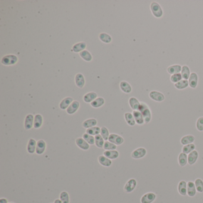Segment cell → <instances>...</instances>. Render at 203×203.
I'll return each mask as SVG.
<instances>
[{
    "mask_svg": "<svg viewBox=\"0 0 203 203\" xmlns=\"http://www.w3.org/2000/svg\"><path fill=\"white\" fill-rule=\"evenodd\" d=\"M143 114V116L145 123L148 124L150 122L151 118H152V114L151 110L149 107V106L145 103H141L140 107L138 110Z\"/></svg>",
    "mask_w": 203,
    "mask_h": 203,
    "instance_id": "1",
    "label": "cell"
},
{
    "mask_svg": "<svg viewBox=\"0 0 203 203\" xmlns=\"http://www.w3.org/2000/svg\"><path fill=\"white\" fill-rule=\"evenodd\" d=\"M150 10L151 13L155 18H161L163 16V10L161 5L157 2L153 1L150 4Z\"/></svg>",
    "mask_w": 203,
    "mask_h": 203,
    "instance_id": "2",
    "label": "cell"
},
{
    "mask_svg": "<svg viewBox=\"0 0 203 203\" xmlns=\"http://www.w3.org/2000/svg\"><path fill=\"white\" fill-rule=\"evenodd\" d=\"M19 59L16 55L7 54L3 56L1 59V63L4 66H13L17 64Z\"/></svg>",
    "mask_w": 203,
    "mask_h": 203,
    "instance_id": "3",
    "label": "cell"
},
{
    "mask_svg": "<svg viewBox=\"0 0 203 203\" xmlns=\"http://www.w3.org/2000/svg\"><path fill=\"white\" fill-rule=\"evenodd\" d=\"M149 97L153 101L156 102H162L165 100V95L159 91H151L149 93Z\"/></svg>",
    "mask_w": 203,
    "mask_h": 203,
    "instance_id": "4",
    "label": "cell"
},
{
    "mask_svg": "<svg viewBox=\"0 0 203 203\" xmlns=\"http://www.w3.org/2000/svg\"><path fill=\"white\" fill-rule=\"evenodd\" d=\"M147 153V150L143 147H140L132 151L131 157L134 159H140L144 157Z\"/></svg>",
    "mask_w": 203,
    "mask_h": 203,
    "instance_id": "5",
    "label": "cell"
},
{
    "mask_svg": "<svg viewBox=\"0 0 203 203\" xmlns=\"http://www.w3.org/2000/svg\"><path fill=\"white\" fill-rule=\"evenodd\" d=\"M35 116L32 114H27L24 119V127L26 130H31L34 127Z\"/></svg>",
    "mask_w": 203,
    "mask_h": 203,
    "instance_id": "6",
    "label": "cell"
},
{
    "mask_svg": "<svg viewBox=\"0 0 203 203\" xmlns=\"http://www.w3.org/2000/svg\"><path fill=\"white\" fill-rule=\"evenodd\" d=\"M108 141L116 145H120L124 143V138L118 134L111 133L110 135Z\"/></svg>",
    "mask_w": 203,
    "mask_h": 203,
    "instance_id": "7",
    "label": "cell"
},
{
    "mask_svg": "<svg viewBox=\"0 0 203 203\" xmlns=\"http://www.w3.org/2000/svg\"><path fill=\"white\" fill-rule=\"evenodd\" d=\"M137 185V182L136 179L132 178L130 179L125 184L124 187V191L126 193H130L133 191Z\"/></svg>",
    "mask_w": 203,
    "mask_h": 203,
    "instance_id": "8",
    "label": "cell"
},
{
    "mask_svg": "<svg viewBox=\"0 0 203 203\" xmlns=\"http://www.w3.org/2000/svg\"><path fill=\"white\" fill-rule=\"evenodd\" d=\"M189 86L192 89H195L198 83V76L197 73L192 72L188 79Z\"/></svg>",
    "mask_w": 203,
    "mask_h": 203,
    "instance_id": "9",
    "label": "cell"
},
{
    "mask_svg": "<svg viewBox=\"0 0 203 203\" xmlns=\"http://www.w3.org/2000/svg\"><path fill=\"white\" fill-rule=\"evenodd\" d=\"M156 199V195L153 192H148L144 194L141 198V203H152Z\"/></svg>",
    "mask_w": 203,
    "mask_h": 203,
    "instance_id": "10",
    "label": "cell"
},
{
    "mask_svg": "<svg viewBox=\"0 0 203 203\" xmlns=\"http://www.w3.org/2000/svg\"><path fill=\"white\" fill-rule=\"evenodd\" d=\"M46 143L43 140H40L37 141L36 143V154L38 155L42 154L46 150Z\"/></svg>",
    "mask_w": 203,
    "mask_h": 203,
    "instance_id": "11",
    "label": "cell"
},
{
    "mask_svg": "<svg viewBox=\"0 0 203 203\" xmlns=\"http://www.w3.org/2000/svg\"><path fill=\"white\" fill-rule=\"evenodd\" d=\"M74 82L76 85L80 89L84 88L85 84V79L83 74L79 73H77L74 78Z\"/></svg>",
    "mask_w": 203,
    "mask_h": 203,
    "instance_id": "12",
    "label": "cell"
},
{
    "mask_svg": "<svg viewBox=\"0 0 203 203\" xmlns=\"http://www.w3.org/2000/svg\"><path fill=\"white\" fill-rule=\"evenodd\" d=\"M75 143L80 149L85 151L88 150L90 147V145L83 138H78L75 140Z\"/></svg>",
    "mask_w": 203,
    "mask_h": 203,
    "instance_id": "13",
    "label": "cell"
},
{
    "mask_svg": "<svg viewBox=\"0 0 203 203\" xmlns=\"http://www.w3.org/2000/svg\"><path fill=\"white\" fill-rule=\"evenodd\" d=\"M80 107V103L78 101H73L70 106L67 108L66 112L68 114L72 115L74 114L79 110Z\"/></svg>",
    "mask_w": 203,
    "mask_h": 203,
    "instance_id": "14",
    "label": "cell"
},
{
    "mask_svg": "<svg viewBox=\"0 0 203 203\" xmlns=\"http://www.w3.org/2000/svg\"><path fill=\"white\" fill-rule=\"evenodd\" d=\"M73 101V99L72 97H70V96L66 97L61 101L60 104H59V107L61 110H67V108L70 106V105L72 104Z\"/></svg>",
    "mask_w": 203,
    "mask_h": 203,
    "instance_id": "15",
    "label": "cell"
},
{
    "mask_svg": "<svg viewBox=\"0 0 203 203\" xmlns=\"http://www.w3.org/2000/svg\"><path fill=\"white\" fill-rule=\"evenodd\" d=\"M86 44L85 42H80L74 44L72 47V51L75 53H80L86 49Z\"/></svg>",
    "mask_w": 203,
    "mask_h": 203,
    "instance_id": "16",
    "label": "cell"
},
{
    "mask_svg": "<svg viewBox=\"0 0 203 203\" xmlns=\"http://www.w3.org/2000/svg\"><path fill=\"white\" fill-rule=\"evenodd\" d=\"M36 140L33 138L29 140L27 145V151L29 154H33L36 152Z\"/></svg>",
    "mask_w": 203,
    "mask_h": 203,
    "instance_id": "17",
    "label": "cell"
},
{
    "mask_svg": "<svg viewBox=\"0 0 203 203\" xmlns=\"http://www.w3.org/2000/svg\"><path fill=\"white\" fill-rule=\"evenodd\" d=\"M198 153L197 150H194L188 155V163L190 166L194 165L198 158Z\"/></svg>",
    "mask_w": 203,
    "mask_h": 203,
    "instance_id": "18",
    "label": "cell"
},
{
    "mask_svg": "<svg viewBox=\"0 0 203 203\" xmlns=\"http://www.w3.org/2000/svg\"><path fill=\"white\" fill-rule=\"evenodd\" d=\"M132 114L135 120L136 123L138 125H143L145 123V121L142 113L139 110H136L133 111Z\"/></svg>",
    "mask_w": 203,
    "mask_h": 203,
    "instance_id": "19",
    "label": "cell"
},
{
    "mask_svg": "<svg viewBox=\"0 0 203 203\" xmlns=\"http://www.w3.org/2000/svg\"><path fill=\"white\" fill-rule=\"evenodd\" d=\"M197 189L195 185L194 182L192 181H189L187 183V194L189 197H193L196 195Z\"/></svg>",
    "mask_w": 203,
    "mask_h": 203,
    "instance_id": "20",
    "label": "cell"
},
{
    "mask_svg": "<svg viewBox=\"0 0 203 203\" xmlns=\"http://www.w3.org/2000/svg\"><path fill=\"white\" fill-rule=\"evenodd\" d=\"M98 160L99 163L104 167H110L112 165L111 160L108 158L107 157H106L104 155L99 156L98 158Z\"/></svg>",
    "mask_w": 203,
    "mask_h": 203,
    "instance_id": "21",
    "label": "cell"
},
{
    "mask_svg": "<svg viewBox=\"0 0 203 203\" xmlns=\"http://www.w3.org/2000/svg\"><path fill=\"white\" fill-rule=\"evenodd\" d=\"M178 190L182 196H185L187 194V182L185 180L180 181L178 186Z\"/></svg>",
    "mask_w": 203,
    "mask_h": 203,
    "instance_id": "22",
    "label": "cell"
},
{
    "mask_svg": "<svg viewBox=\"0 0 203 203\" xmlns=\"http://www.w3.org/2000/svg\"><path fill=\"white\" fill-rule=\"evenodd\" d=\"M182 67L180 64H173L167 67V72L169 74L172 75L177 73H180L182 71Z\"/></svg>",
    "mask_w": 203,
    "mask_h": 203,
    "instance_id": "23",
    "label": "cell"
},
{
    "mask_svg": "<svg viewBox=\"0 0 203 203\" xmlns=\"http://www.w3.org/2000/svg\"><path fill=\"white\" fill-rule=\"evenodd\" d=\"M120 88L125 94H130L132 91L131 85L126 81H121L120 83Z\"/></svg>",
    "mask_w": 203,
    "mask_h": 203,
    "instance_id": "24",
    "label": "cell"
},
{
    "mask_svg": "<svg viewBox=\"0 0 203 203\" xmlns=\"http://www.w3.org/2000/svg\"><path fill=\"white\" fill-rule=\"evenodd\" d=\"M97 98V94L95 92H89L85 94L83 97L84 102L86 103H91Z\"/></svg>",
    "mask_w": 203,
    "mask_h": 203,
    "instance_id": "25",
    "label": "cell"
},
{
    "mask_svg": "<svg viewBox=\"0 0 203 203\" xmlns=\"http://www.w3.org/2000/svg\"><path fill=\"white\" fill-rule=\"evenodd\" d=\"M129 106L133 111H136V110H139L141 103L139 101V100L133 96L129 98Z\"/></svg>",
    "mask_w": 203,
    "mask_h": 203,
    "instance_id": "26",
    "label": "cell"
},
{
    "mask_svg": "<svg viewBox=\"0 0 203 203\" xmlns=\"http://www.w3.org/2000/svg\"><path fill=\"white\" fill-rule=\"evenodd\" d=\"M195 140V138L192 135H187L183 136L180 139V143L183 145H186L188 144L193 143Z\"/></svg>",
    "mask_w": 203,
    "mask_h": 203,
    "instance_id": "27",
    "label": "cell"
},
{
    "mask_svg": "<svg viewBox=\"0 0 203 203\" xmlns=\"http://www.w3.org/2000/svg\"><path fill=\"white\" fill-rule=\"evenodd\" d=\"M103 154L110 160H115L119 157V153L117 150H106Z\"/></svg>",
    "mask_w": 203,
    "mask_h": 203,
    "instance_id": "28",
    "label": "cell"
},
{
    "mask_svg": "<svg viewBox=\"0 0 203 203\" xmlns=\"http://www.w3.org/2000/svg\"><path fill=\"white\" fill-rule=\"evenodd\" d=\"M43 122H44V119L42 116L40 114H36L34 118V128L35 129H39L42 126Z\"/></svg>",
    "mask_w": 203,
    "mask_h": 203,
    "instance_id": "29",
    "label": "cell"
},
{
    "mask_svg": "<svg viewBox=\"0 0 203 203\" xmlns=\"http://www.w3.org/2000/svg\"><path fill=\"white\" fill-rule=\"evenodd\" d=\"M97 120L94 118H91L85 120L82 123V126L85 129H89L92 127L96 126L97 125Z\"/></svg>",
    "mask_w": 203,
    "mask_h": 203,
    "instance_id": "30",
    "label": "cell"
},
{
    "mask_svg": "<svg viewBox=\"0 0 203 203\" xmlns=\"http://www.w3.org/2000/svg\"><path fill=\"white\" fill-rule=\"evenodd\" d=\"M124 117H125V119L128 125H129L130 126H133L135 125L136 121H135V120L132 113H129V112L125 113L124 114Z\"/></svg>",
    "mask_w": 203,
    "mask_h": 203,
    "instance_id": "31",
    "label": "cell"
},
{
    "mask_svg": "<svg viewBox=\"0 0 203 203\" xmlns=\"http://www.w3.org/2000/svg\"><path fill=\"white\" fill-rule=\"evenodd\" d=\"M105 104V100L103 97H97L96 100L91 103V106L93 108H98L101 107Z\"/></svg>",
    "mask_w": 203,
    "mask_h": 203,
    "instance_id": "32",
    "label": "cell"
},
{
    "mask_svg": "<svg viewBox=\"0 0 203 203\" xmlns=\"http://www.w3.org/2000/svg\"><path fill=\"white\" fill-rule=\"evenodd\" d=\"M178 163L180 167H184L188 164V155L183 153H180L178 156Z\"/></svg>",
    "mask_w": 203,
    "mask_h": 203,
    "instance_id": "33",
    "label": "cell"
},
{
    "mask_svg": "<svg viewBox=\"0 0 203 203\" xmlns=\"http://www.w3.org/2000/svg\"><path fill=\"white\" fill-rule=\"evenodd\" d=\"M191 72H190V67L187 66V65H183L182 67V71L180 72V74L182 75V79H185V80H188L190 74H191Z\"/></svg>",
    "mask_w": 203,
    "mask_h": 203,
    "instance_id": "34",
    "label": "cell"
},
{
    "mask_svg": "<svg viewBox=\"0 0 203 203\" xmlns=\"http://www.w3.org/2000/svg\"><path fill=\"white\" fill-rule=\"evenodd\" d=\"M79 56L84 61H85L86 62H90L92 60V56L91 53L86 49L80 53Z\"/></svg>",
    "mask_w": 203,
    "mask_h": 203,
    "instance_id": "35",
    "label": "cell"
},
{
    "mask_svg": "<svg viewBox=\"0 0 203 203\" xmlns=\"http://www.w3.org/2000/svg\"><path fill=\"white\" fill-rule=\"evenodd\" d=\"M99 39L101 42L105 44H110L112 42V38L111 35L104 32L101 33L99 35Z\"/></svg>",
    "mask_w": 203,
    "mask_h": 203,
    "instance_id": "36",
    "label": "cell"
},
{
    "mask_svg": "<svg viewBox=\"0 0 203 203\" xmlns=\"http://www.w3.org/2000/svg\"><path fill=\"white\" fill-rule=\"evenodd\" d=\"M175 87L179 90H182L186 89L189 86V82L188 80L185 79H182L178 83L174 84Z\"/></svg>",
    "mask_w": 203,
    "mask_h": 203,
    "instance_id": "37",
    "label": "cell"
},
{
    "mask_svg": "<svg viewBox=\"0 0 203 203\" xmlns=\"http://www.w3.org/2000/svg\"><path fill=\"white\" fill-rule=\"evenodd\" d=\"M195 145L194 143H190V144H188L186 145H183L182 147V153L188 155L190 153H191L192 151L195 150Z\"/></svg>",
    "mask_w": 203,
    "mask_h": 203,
    "instance_id": "38",
    "label": "cell"
},
{
    "mask_svg": "<svg viewBox=\"0 0 203 203\" xmlns=\"http://www.w3.org/2000/svg\"><path fill=\"white\" fill-rule=\"evenodd\" d=\"M86 133L92 136H96V135H100V133H101V128L97 126H94L91 128L87 129L86 131Z\"/></svg>",
    "mask_w": 203,
    "mask_h": 203,
    "instance_id": "39",
    "label": "cell"
},
{
    "mask_svg": "<svg viewBox=\"0 0 203 203\" xmlns=\"http://www.w3.org/2000/svg\"><path fill=\"white\" fill-rule=\"evenodd\" d=\"M105 140L101 136V135H98L95 136V145L96 147L99 148H102L104 147V145L105 143Z\"/></svg>",
    "mask_w": 203,
    "mask_h": 203,
    "instance_id": "40",
    "label": "cell"
},
{
    "mask_svg": "<svg viewBox=\"0 0 203 203\" xmlns=\"http://www.w3.org/2000/svg\"><path fill=\"white\" fill-rule=\"evenodd\" d=\"M82 138L89 145H92L95 144V136L89 135L86 133H85L82 135Z\"/></svg>",
    "mask_w": 203,
    "mask_h": 203,
    "instance_id": "41",
    "label": "cell"
},
{
    "mask_svg": "<svg viewBox=\"0 0 203 203\" xmlns=\"http://www.w3.org/2000/svg\"><path fill=\"white\" fill-rule=\"evenodd\" d=\"M197 191L200 193H202L203 192V180L200 178L195 179L194 182Z\"/></svg>",
    "mask_w": 203,
    "mask_h": 203,
    "instance_id": "42",
    "label": "cell"
},
{
    "mask_svg": "<svg viewBox=\"0 0 203 203\" xmlns=\"http://www.w3.org/2000/svg\"><path fill=\"white\" fill-rule=\"evenodd\" d=\"M60 198L63 203H69V195L66 191H63L60 193Z\"/></svg>",
    "mask_w": 203,
    "mask_h": 203,
    "instance_id": "43",
    "label": "cell"
},
{
    "mask_svg": "<svg viewBox=\"0 0 203 203\" xmlns=\"http://www.w3.org/2000/svg\"><path fill=\"white\" fill-rule=\"evenodd\" d=\"M101 136L103 138V139L105 140V141H107L108 140V138H109V136H110V132H109V131L108 129L106 127H102L101 128V133H100Z\"/></svg>",
    "mask_w": 203,
    "mask_h": 203,
    "instance_id": "44",
    "label": "cell"
},
{
    "mask_svg": "<svg viewBox=\"0 0 203 203\" xmlns=\"http://www.w3.org/2000/svg\"><path fill=\"white\" fill-rule=\"evenodd\" d=\"M170 81L173 83V84H176L178 83V82H179L180 81H181L182 79V75L180 73H177V74H172L170 76Z\"/></svg>",
    "mask_w": 203,
    "mask_h": 203,
    "instance_id": "45",
    "label": "cell"
},
{
    "mask_svg": "<svg viewBox=\"0 0 203 203\" xmlns=\"http://www.w3.org/2000/svg\"><path fill=\"white\" fill-rule=\"evenodd\" d=\"M103 148L106 150H116L117 148V145L111 143L109 141H105Z\"/></svg>",
    "mask_w": 203,
    "mask_h": 203,
    "instance_id": "46",
    "label": "cell"
},
{
    "mask_svg": "<svg viewBox=\"0 0 203 203\" xmlns=\"http://www.w3.org/2000/svg\"><path fill=\"white\" fill-rule=\"evenodd\" d=\"M196 128L198 131H203V117L199 118L197 120Z\"/></svg>",
    "mask_w": 203,
    "mask_h": 203,
    "instance_id": "47",
    "label": "cell"
},
{
    "mask_svg": "<svg viewBox=\"0 0 203 203\" xmlns=\"http://www.w3.org/2000/svg\"><path fill=\"white\" fill-rule=\"evenodd\" d=\"M0 203H7V200L5 198H1Z\"/></svg>",
    "mask_w": 203,
    "mask_h": 203,
    "instance_id": "48",
    "label": "cell"
},
{
    "mask_svg": "<svg viewBox=\"0 0 203 203\" xmlns=\"http://www.w3.org/2000/svg\"><path fill=\"white\" fill-rule=\"evenodd\" d=\"M54 203H63L62 201L60 200V199H56L54 201Z\"/></svg>",
    "mask_w": 203,
    "mask_h": 203,
    "instance_id": "49",
    "label": "cell"
},
{
    "mask_svg": "<svg viewBox=\"0 0 203 203\" xmlns=\"http://www.w3.org/2000/svg\"></svg>",
    "mask_w": 203,
    "mask_h": 203,
    "instance_id": "50",
    "label": "cell"
}]
</instances>
